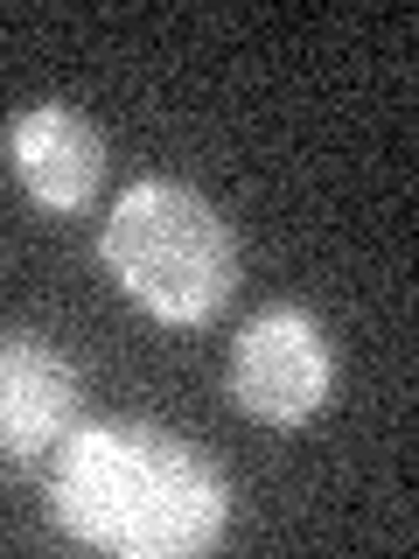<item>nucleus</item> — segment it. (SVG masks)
<instances>
[{"label": "nucleus", "instance_id": "obj_1", "mask_svg": "<svg viewBox=\"0 0 419 559\" xmlns=\"http://www.w3.org/2000/svg\"><path fill=\"white\" fill-rule=\"evenodd\" d=\"M49 524L112 559H196L231 524V476L147 419L70 427L49 462Z\"/></svg>", "mask_w": 419, "mask_h": 559}, {"label": "nucleus", "instance_id": "obj_2", "mask_svg": "<svg viewBox=\"0 0 419 559\" xmlns=\"http://www.w3.org/2000/svg\"><path fill=\"white\" fill-rule=\"evenodd\" d=\"M98 259L112 287L161 329H203L238 294V231L203 189L161 182V175L112 197Z\"/></svg>", "mask_w": 419, "mask_h": 559}, {"label": "nucleus", "instance_id": "obj_3", "mask_svg": "<svg viewBox=\"0 0 419 559\" xmlns=\"http://www.w3.org/2000/svg\"><path fill=\"white\" fill-rule=\"evenodd\" d=\"M336 399V343L308 308L273 301L231 343V406L259 427H301Z\"/></svg>", "mask_w": 419, "mask_h": 559}, {"label": "nucleus", "instance_id": "obj_4", "mask_svg": "<svg viewBox=\"0 0 419 559\" xmlns=\"http://www.w3.org/2000/svg\"><path fill=\"white\" fill-rule=\"evenodd\" d=\"M8 168H14V182H22V197L35 210H49V217H84L105 189L112 154H105V133L77 105L43 98V105H28V112H14Z\"/></svg>", "mask_w": 419, "mask_h": 559}, {"label": "nucleus", "instance_id": "obj_5", "mask_svg": "<svg viewBox=\"0 0 419 559\" xmlns=\"http://www.w3.org/2000/svg\"><path fill=\"white\" fill-rule=\"evenodd\" d=\"M77 364L57 343L8 329L0 336V468L49 462L77 427Z\"/></svg>", "mask_w": 419, "mask_h": 559}]
</instances>
